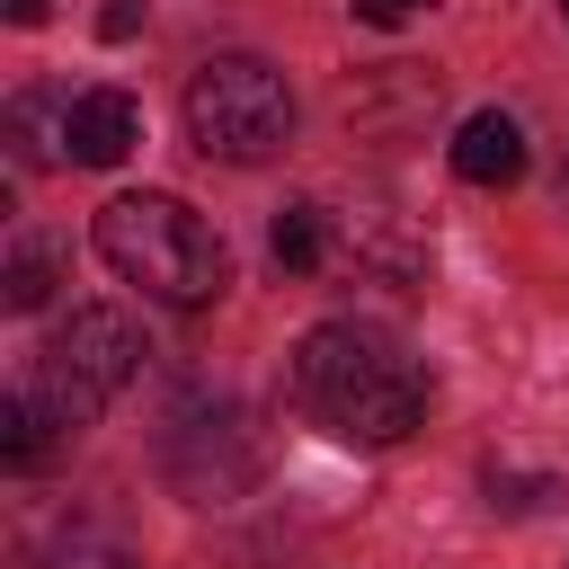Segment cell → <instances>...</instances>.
I'll return each mask as SVG.
<instances>
[{"label": "cell", "instance_id": "1", "mask_svg": "<svg viewBox=\"0 0 569 569\" xmlns=\"http://www.w3.org/2000/svg\"><path fill=\"white\" fill-rule=\"evenodd\" d=\"M293 391L356 445H400L427 418V373L365 320H320L293 347Z\"/></svg>", "mask_w": 569, "mask_h": 569}, {"label": "cell", "instance_id": "2", "mask_svg": "<svg viewBox=\"0 0 569 569\" xmlns=\"http://www.w3.org/2000/svg\"><path fill=\"white\" fill-rule=\"evenodd\" d=\"M98 258H107L124 284H142L151 302H169V311H204V302L231 284L222 231H213L187 196H160V187L98 204Z\"/></svg>", "mask_w": 569, "mask_h": 569}, {"label": "cell", "instance_id": "3", "mask_svg": "<svg viewBox=\"0 0 569 569\" xmlns=\"http://www.w3.org/2000/svg\"><path fill=\"white\" fill-rule=\"evenodd\" d=\"M293 133V89L258 53H213L187 80V142L204 160H267Z\"/></svg>", "mask_w": 569, "mask_h": 569}, {"label": "cell", "instance_id": "4", "mask_svg": "<svg viewBox=\"0 0 569 569\" xmlns=\"http://www.w3.org/2000/svg\"><path fill=\"white\" fill-rule=\"evenodd\" d=\"M133 373H142V329H133L116 302H80V311L53 329V347H44L36 400H44L62 427H80V418H89L98 400H116Z\"/></svg>", "mask_w": 569, "mask_h": 569}, {"label": "cell", "instance_id": "5", "mask_svg": "<svg viewBox=\"0 0 569 569\" xmlns=\"http://www.w3.org/2000/svg\"><path fill=\"white\" fill-rule=\"evenodd\" d=\"M62 124H71L62 151H71L80 169H116V160L142 142V107H133L124 89H80V98L62 107Z\"/></svg>", "mask_w": 569, "mask_h": 569}, {"label": "cell", "instance_id": "6", "mask_svg": "<svg viewBox=\"0 0 569 569\" xmlns=\"http://www.w3.org/2000/svg\"><path fill=\"white\" fill-rule=\"evenodd\" d=\"M453 178H471V187H516V178H525V124L498 116V107L462 116V133H453Z\"/></svg>", "mask_w": 569, "mask_h": 569}, {"label": "cell", "instance_id": "7", "mask_svg": "<svg viewBox=\"0 0 569 569\" xmlns=\"http://www.w3.org/2000/svg\"><path fill=\"white\" fill-rule=\"evenodd\" d=\"M267 249H276V267L311 276V267L329 258V213H320V204H284V213H276V231H267Z\"/></svg>", "mask_w": 569, "mask_h": 569}, {"label": "cell", "instance_id": "8", "mask_svg": "<svg viewBox=\"0 0 569 569\" xmlns=\"http://www.w3.org/2000/svg\"><path fill=\"white\" fill-rule=\"evenodd\" d=\"M9 142H18V160H27V169H44V160H53V142H71V124H53V98H44V89H27V98H9Z\"/></svg>", "mask_w": 569, "mask_h": 569}, {"label": "cell", "instance_id": "9", "mask_svg": "<svg viewBox=\"0 0 569 569\" xmlns=\"http://www.w3.org/2000/svg\"><path fill=\"white\" fill-rule=\"evenodd\" d=\"M0 302H9V311H44V302H53V240H18V249H9Z\"/></svg>", "mask_w": 569, "mask_h": 569}, {"label": "cell", "instance_id": "10", "mask_svg": "<svg viewBox=\"0 0 569 569\" xmlns=\"http://www.w3.org/2000/svg\"><path fill=\"white\" fill-rule=\"evenodd\" d=\"M44 427H62V418H53L36 391H9V400H0V462H18V471H27V462L44 453Z\"/></svg>", "mask_w": 569, "mask_h": 569}, {"label": "cell", "instance_id": "11", "mask_svg": "<svg viewBox=\"0 0 569 569\" xmlns=\"http://www.w3.org/2000/svg\"><path fill=\"white\" fill-rule=\"evenodd\" d=\"M347 9H356L365 27H400V18H418L427 0H347Z\"/></svg>", "mask_w": 569, "mask_h": 569}, {"label": "cell", "instance_id": "12", "mask_svg": "<svg viewBox=\"0 0 569 569\" xmlns=\"http://www.w3.org/2000/svg\"><path fill=\"white\" fill-rule=\"evenodd\" d=\"M133 27H142V9H133V0H107V18H98V36H107V44H124Z\"/></svg>", "mask_w": 569, "mask_h": 569}, {"label": "cell", "instance_id": "13", "mask_svg": "<svg viewBox=\"0 0 569 569\" xmlns=\"http://www.w3.org/2000/svg\"><path fill=\"white\" fill-rule=\"evenodd\" d=\"M44 18V0H9V27H36Z\"/></svg>", "mask_w": 569, "mask_h": 569}, {"label": "cell", "instance_id": "14", "mask_svg": "<svg viewBox=\"0 0 569 569\" xmlns=\"http://www.w3.org/2000/svg\"><path fill=\"white\" fill-rule=\"evenodd\" d=\"M560 18H569V0H560Z\"/></svg>", "mask_w": 569, "mask_h": 569}]
</instances>
